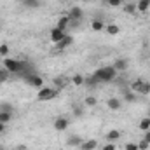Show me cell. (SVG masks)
Returning a JSON list of instances; mask_svg holds the SVG:
<instances>
[{
    "instance_id": "1",
    "label": "cell",
    "mask_w": 150,
    "mask_h": 150,
    "mask_svg": "<svg viewBox=\"0 0 150 150\" xmlns=\"http://www.w3.org/2000/svg\"><path fill=\"white\" fill-rule=\"evenodd\" d=\"M117 70L113 68L112 65H107V67H101V68H98L96 72H94V77L100 80V82H113L115 79H117Z\"/></svg>"
},
{
    "instance_id": "2",
    "label": "cell",
    "mask_w": 150,
    "mask_h": 150,
    "mask_svg": "<svg viewBox=\"0 0 150 150\" xmlns=\"http://www.w3.org/2000/svg\"><path fill=\"white\" fill-rule=\"evenodd\" d=\"M4 68L9 72V74H18L21 72V68H23V61H19V59H14V58H4Z\"/></svg>"
},
{
    "instance_id": "3",
    "label": "cell",
    "mask_w": 150,
    "mask_h": 150,
    "mask_svg": "<svg viewBox=\"0 0 150 150\" xmlns=\"http://www.w3.org/2000/svg\"><path fill=\"white\" fill-rule=\"evenodd\" d=\"M58 89H54V87H42V89H38V94H37V100L38 101H49V100H54L56 96H58Z\"/></svg>"
},
{
    "instance_id": "4",
    "label": "cell",
    "mask_w": 150,
    "mask_h": 150,
    "mask_svg": "<svg viewBox=\"0 0 150 150\" xmlns=\"http://www.w3.org/2000/svg\"><path fill=\"white\" fill-rule=\"evenodd\" d=\"M25 82H26V84H30V86H32V87H35V89H42V87H44V79H42L38 74H32L30 77H26V79H25Z\"/></svg>"
},
{
    "instance_id": "5",
    "label": "cell",
    "mask_w": 150,
    "mask_h": 150,
    "mask_svg": "<svg viewBox=\"0 0 150 150\" xmlns=\"http://www.w3.org/2000/svg\"><path fill=\"white\" fill-rule=\"evenodd\" d=\"M68 79L65 77V75H61V77H54L52 79V87L54 89H58V91H61V89H65L67 86H68Z\"/></svg>"
},
{
    "instance_id": "6",
    "label": "cell",
    "mask_w": 150,
    "mask_h": 150,
    "mask_svg": "<svg viewBox=\"0 0 150 150\" xmlns=\"http://www.w3.org/2000/svg\"><path fill=\"white\" fill-rule=\"evenodd\" d=\"M49 37H51V40L54 42V44H58L59 40H63V38L67 37V32H63V30H59V28H52L51 32H49Z\"/></svg>"
},
{
    "instance_id": "7",
    "label": "cell",
    "mask_w": 150,
    "mask_h": 150,
    "mask_svg": "<svg viewBox=\"0 0 150 150\" xmlns=\"http://www.w3.org/2000/svg\"><path fill=\"white\" fill-rule=\"evenodd\" d=\"M68 126H70V120H68L67 117H58V119L54 120V129H56V131H67Z\"/></svg>"
},
{
    "instance_id": "8",
    "label": "cell",
    "mask_w": 150,
    "mask_h": 150,
    "mask_svg": "<svg viewBox=\"0 0 150 150\" xmlns=\"http://www.w3.org/2000/svg\"><path fill=\"white\" fill-rule=\"evenodd\" d=\"M72 44H74V37L67 33V37L63 38V40H59L58 44H54V47H56V51H63V49H67V47H70Z\"/></svg>"
},
{
    "instance_id": "9",
    "label": "cell",
    "mask_w": 150,
    "mask_h": 150,
    "mask_svg": "<svg viewBox=\"0 0 150 150\" xmlns=\"http://www.w3.org/2000/svg\"><path fill=\"white\" fill-rule=\"evenodd\" d=\"M112 67L117 70V72H126V70L129 68V61H127V59H124V58H119V59H115V61H113Z\"/></svg>"
},
{
    "instance_id": "10",
    "label": "cell",
    "mask_w": 150,
    "mask_h": 150,
    "mask_svg": "<svg viewBox=\"0 0 150 150\" xmlns=\"http://www.w3.org/2000/svg\"><path fill=\"white\" fill-rule=\"evenodd\" d=\"M68 16H70V19H77V21H82V18H84V11L79 7V5H74L72 9H70V12H68Z\"/></svg>"
},
{
    "instance_id": "11",
    "label": "cell",
    "mask_w": 150,
    "mask_h": 150,
    "mask_svg": "<svg viewBox=\"0 0 150 150\" xmlns=\"http://www.w3.org/2000/svg\"><path fill=\"white\" fill-rule=\"evenodd\" d=\"M70 16L67 14V16H59V19H58V23H56V28H59V30H63V32H67V28L70 26Z\"/></svg>"
},
{
    "instance_id": "12",
    "label": "cell",
    "mask_w": 150,
    "mask_h": 150,
    "mask_svg": "<svg viewBox=\"0 0 150 150\" xmlns=\"http://www.w3.org/2000/svg\"><path fill=\"white\" fill-rule=\"evenodd\" d=\"M80 149H82V150H96V149H98V142H96L94 138H91V140H86V142H82Z\"/></svg>"
},
{
    "instance_id": "13",
    "label": "cell",
    "mask_w": 150,
    "mask_h": 150,
    "mask_svg": "<svg viewBox=\"0 0 150 150\" xmlns=\"http://www.w3.org/2000/svg\"><path fill=\"white\" fill-rule=\"evenodd\" d=\"M105 23H103V19H93L91 21V30L93 32H103L105 30Z\"/></svg>"
},
{
    "instance_id": "14",
    "label": "cell",
    "mask_w": 150,
    "mask_h": 150,
    "mask_svg": "<svg viewBox=\"0 0 150 150\" xmlns=\"http://www.w3.org/2000/svg\"><path fill=\"white\" fill-rule=\"evenodd\" d=\"M107 107H108L110 110H119V108L122 107V101H120L119 98H108V101H107Z\"/></svg>"
},
{
    "instance_id": "15",
    "label": "cell",
    "mask_w": 150,
    "mask_h": 150,
    "mask_svg": "<svg viewBox=\"0 0 150 150\" xmlns=\"http://www.w3.org/2000/svg\"><path fill=\"white\" fill-rule=\"evenodd\" d=\"M149 9H150V0H138V2H136V11L147 12Z\"/></svg>"
},
{
    "instance_id": "16",
    "label": "cell",
    "mask_w": 150,
    "mask_h": 150,
    "mask_svg": "<svg viewBox=\"0 0 150 150\" xmlns=\"http://www.w3.org/2000/svg\"><path fill=\"white\" fill-rule=\"evenodd\" d=\"M82 142H84L82 138H79V136H74V134H72V136L67 140V145H68V147H80Z\"/></svg>"
},
{
    "instance_id": "17",
    "label": "cell",
    "mask_w": 150,
    "mask_h": 150,
    "mask_svg": "<svg viewBox=\"0 0 150 150\" xmlns=\"http://www.w3.org/2000/svg\"><path fill=\"white\" fill-rule=\"evenodd\" d=\"M105 32H107L108 35H117V33H120V28H119V25L110 23V25H107V26H105Z\"/></svg>"
},
{
    "instance_id": "18",
    "label": "cell",
    "mask_w": 150,
    "mask_h": 150,
    "mask_svg": "<svg viewBox=\"0 0 150 150\" xmlns=\"http://www.w3.org/2000/svg\"><path fill=\"white\" fill-rule=\"evenodd\" d=\"M40 0H23L21 2V5H25V7H28V9H37V7H40Z\"/></svg>"
},
{
    "instance_id": "19",
    "label": "cell",
    "mask_w": 150,
    "mask_h": 150,
    "mask_svg": "<svg viewBox=\"0 0 150 150\" xmlns=\"http://www.w3.org/2000/svg\"><path fill=\"white\" fill-rule=\"evenodd\" d=\"M84 84H86L87 87H94V86H98V84H100V80H98L94 75H89V77H86V79H84Z\"/></svg>"
},
{
    "instance_id": "20",
    "label": "cell",
    "mask_w": 150,
    "mask_h": 150,
    "mask_svg": "<svg viewBox=\"0 0 150 150\" xmlns=\"http://www.w3.org/2000/svg\"><path fill=\"white\" fill-rule=\"evenodd\" d=\"M119 138H120V131H117V129H110L107 133V140L108 142H117Z\"/></svg>"
},
{
    "instance_id": "21",
    "label": "cell",
    "mask_w": 150,
    "mask_h": 150,
    "mask_svg": "<svg viewBox=\"0 0 150 150\" xmlns=\"http://www.w3.org/2000/svg\"><path fill=\"white\" fill-rule=\"evenodd\" d=\"M122 100L127 101V103H134V101H136V93H133V91H126L124 96H122Z\"/></svg>"
},
{
    "instance_id": "22",
    "label": "cell",
    "mask_w": 150,
    "mask_h": 150,
    "mask_svg": "<svg viewBox=\"0 0 150 150\" xmlns=\"http://www.w3.org/2000/svg\"><path fill=\"white\" fill-rule=\"evenodd\" d=\"M138 126H140V129H142L143 133H145V131H149V129H150V117H149V115H147V117H143V119L140 120V124H138Z\"/></svg>"
},
{
    "instance_id": "23",
    "label": "cell",
    "mask_w": 150,
    "mask_h": 150,
    "mask_svg": "<svg viewBox=\"0 0 150 150\" xmlns=\"http://www.w3.org/2000/svg\"><path fill=\"white\" fill-rule=\"evenodd\" d=\"M84 79H86V77L82 74H75L70 80H72V84H75V86H84Z\"/></svg>"
},
{
    "instance_id": "24",
    "label": "cell",
    "mask_w": 150,
    "mask_h": 150,
    "mask_svg": "<svg viewBox=\"0 0 150 150\" xmlns=\"http://www.w3.org/2000/svg\"><path fill=\"white\" fill-rule=\"evenodd\" d=\"M140 94H150V82L149 80H143L142 89H140Z\"/></svg>"
},
{
    "instance_id": "25",
    "label": "cell",
    "mask_w": 150,
    "mask_h": 150,
    "mask_svg": "<svg viewBox=\"0 0 150 150\" xmlns=\"http://www.w3.org/2000/svg\"><path fill=\"white\" fill-rule=\"evenodd\" d=\"M11 119H12V113H9V112H0V122L7 124Z\"/></svg>"
},
{
    "instance_id": "26",
    "label": "cell",
    "mask_w": 150,
    "mask_h": 150,
    "mask_svg": "<svg viewBox=\"0 0 150 150\" xmlns=\"http://www.w3.org/2000/svg\"><path fill=\"white\" fill-rule=\"evenodd\" d=\"M124 12H127V14H133V12H136V4H126L124 5Z\"/></svg>"
},
{
    "instance_id": "27",
    "label": "cell",
    "mask_w": 150,
    "mask_h": 150,
    "mask_svg": "<svg viewBox=\"0 0 150 150\" xmlns=\"http://www.w3.org/2000/svg\"><path fill=\"white\" fill-rule=\"evenodd\" d=\"M84 103H86L87 107H96V105H98V100H96L94 96H87V98L84 100Z\"/></svg>"
},
{
    "instance_id": "28",
    "label": "cell",
    "mask_w": 150,
    "mask_h": 150,
    "mask_svg": "<svg viewBox=\"0 0 150 150\" xmlns=\"http://www.w3.org/2000/svg\"><path fill=\"white\" fill-rule=\"evenodd\" d=\"M9 51H11V49H9L7 44H2V45H0V56H2V58H7V56H9Z\"/></svg>"
},
{
    "instance_id": "29",
    "label": "cell",
    "mask_w": 150,
    "mask_h": 150,
    "mask_svg": "<svg viewBox=\"0 0 150 150\" xmlns=\"http://www.w3.org/2000/svg\"><path fill=\"white\" fill-rule=\"evenodd\" d=\"M0 112L12 113V112H14V108H12V105H11V103H2V105H0Z\"/></svg>"
},
{
    "instance_id": "30",
    "label": "cell",
    "mask_w": 150,
    "mask_h": 150,
    "mask_svg": "<svg viewBox=\"0 0 150 150\" xmlns=\"http://www.w3.org/2000/svg\"><path fill=\"white\" fill-rule=\"evenodd\" d=\"M84 115V108L82 107H74V117L75 119H80Z\"/></svg>"
},
{
    "instance_id": "31",
    "label": "cell",
    "mask_w": 150,
    "mask_h": 150,
    "mask_svg": "<svg viewBox=\"0 0 150 150\" xmlns=\"http://www.w3.org/2000/svg\"><path fill=\"white\" fill-rule=\"evenodd\" d=\"M105 2H107L110 7H119V5H122L124 0H105Z\"/></svg>"
},
{
    "instance_id": "32",
    "label": "cell",
    "mask_w": 150,
    "mask_h": 150,
    "mask_svg": "<svg viewBox=\"0 0 150 150\" xmlns=\"http://www.w3.org/2000/svg\"><path fill=\"white\" fill-rule=\"evenodd\" d=\"M7 77H9V72H7L5 68H2V70H0V84H2V82H5V80H7Z\"/></svg>"
},
{
    "instance_id": "33",
    "label": "cell",
    "mask_w": 150,
    "mask_h": 150,
    "mask_svg": "<svg viewBox=\"0 0 150 150\" xmlns=\"http://www.w3.org/2000/svg\"><path fill=\"white\" fill-rule=\"evenodd\" d=\"M149 143H147V142H145V140H140V142H138V150H149Z\"/></svg>"
},
{
    "instance_id": "34",
    "label": "cell",
    "mask_w": 150,
    "mask_h": 150,
    "mask_svg": "<svg viewBox=\"0 0 150 150\" xmlns=\"http://www.w3.org/2000/svg\"><path fill=\"white\" fill-rule=\"evenodd\" d=\"M126 150H138V143H126Z\"/></svg>"
},
{
    "instance_id": "35",
    "label": "cell",
    "mask_w": 150,
    "mask_h": 150,
    "mask_svg": "<svg viewBox=\"0 0 150 150\" xmlns=\"http://www.w3.org/2000/svg\"><path fill=\"white\" fill-rule=\"evenodd\" d=\"M101 150H117V147H115V145H113L112 142H110V143H107V145H103V149Z\"/></svg>"
},
{
    "instance_id": "36",
    "label": "cell",
    "mask_w": 150,
    "mask_h": 150,
    "mask_svg": "<svg viewBox=\"0 0 150 150\" xmlns=\"http://www.w3.org/2000/svg\"><path fill=\"white\" fill-rule=\"evenodd\" d=\"M5 131H7V124L0 122V134H5Z\"/></svg>"
},
{
    "instance_id": "37",
    "label": "cell",
    "mask_w": 150,
    "mask_h": 150,
    "mask_svg": "<svg viewBox=\"0 0 150 150\" xmlns=\"http://www.w3.org/2000/svg\"><path fill=\"white\" fill-rule=\"evenodd\" d=\"M143 140H145V142L150 145V129H149V131H145V134H143Z\"/></svg>"
},
{
    "instance_id": "38",
    "label": "cell",
    "mask_w": 150,
    "mask_h": 150,
    "mask_svg": "<svg viewBox=\"0 0 150 150\" xmlns=\"http://www.w3.org/2000/svg\"><path fill=\"white\" fill-rule=\"evenodd\" d=\"M14 150H26V149H25V147L21 145V147H16V149H14Z\"/></svg>"
},
{
    "instance_id": "39",
    "label": "cell",
    "mask_w": 150,
    "mask_h": 150,
    "mask_svg": "<svg viewBox=\"0 0 150 150\" xmlns=\"http://www.w3.org/2000/svg\"><path fill=\"white\" fill-rule=\"evenodd\" d=\"M0 150H5V147H4V145H2V143H0Z\"/></svg>"
},
{
    "instance_id": "40",
    "label": "cell",
    "mask_w": 150,
    "mask_h": 150,
    "mask_svg": "<svg viewBox=\"0 0 150 150\" xmlns=\"http://www.w3.org/2000/svg\"><path fill=\"white\" fill-rule=\"evenodd\" d=\"M18 2H19V4H21V2H23V0H18Z\"/></svg>"
},
{
    "instance_id": "41",
    "label": "cell",
    "mask_w": 150,
    "mask_h": 150,
    "mask_svg": "<svg viewBox=\"0 0 150 150\" xmlns=\"http://www.w3.org/2000/svg\"><path fill=\"white\" fill-rule=\"evenodd\" d=\"M82 2H89V0H82Z\"/></svg>"
},
{
    "instance_id": "42",
    "label": "cell",
    "mask_w": 150,
    "mask_h": 150,
    "mask_svg": "<svg viewBox=\"0 0 150 150\" xmlns=\"http://www.w3.org/2000/svg\"><path fill=\"white\" fill-rule=\"evenodd\" d=\"M63 2H70V0H63Z\"/></svg>"
}]
</instances>
